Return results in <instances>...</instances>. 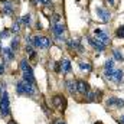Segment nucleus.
Segmentation results:
<instances>
[{
	"mask_svg": "<svg viewBox=\"0 0 124 124\" xmlns=\"http://www.w3.org/2000/svg\"><path fill=\"white\" fill-rule=\"evenodd\" d=\"M88 42H90V45L93 46L94 49L98 51V52H102V51L105 49V45H102L101 42H98L95 38H91V36H90V38H88Z\"/></svg>",
	"mask_w": 124,
	"mask_h": 124,
	"instance_id": "8",
	"label": "nucleus"
},
{
	"mask_svg": "<svg viewBox=\"0 0 124 124\" xmlns=\"http://www.w3.org/2000/svg\"><path fill=\"white\" fill-rule=\"evenodd\" d=\"M66 88H68V91H69L71 94H75L77 93V82L68 81V82H66Z\"/></svg>",
	"mask_w": 124,
	"mask_h": 124,
	"instance_id": "16",
	"label": "nucleus"
},
{
	"mask_svg": "<svg viewBox=\"0 0 124 124\" xmlns=\"http://www.w3.org/2000/svg\"><path fill=\"white\" fill-rule=\"evenodd\" d=\"M118 123H120V124H124V114L120 117V118H118Z\"/></svg>",
	"mask_w": 124,
	"mask_h": 124,
	"instance_id": "30",
	"label": "nucleus"
},
{
	"mask_svg": "<svg viewBox=\"0 0 124 124\" xmlns=\"http://www.w3.org/2000/svg\"><path fill=\"white\" fill-rule=\"evenodd\" d=\"M33 3L35 4H40V6H46V7H49L52 4L51 0H33Z\"/></svg>",
	"mask_w": 124,
	"mask_h": 124,
	"instance_id": "17",
	"label": "nucleus"
},
{
	"mask_svg": "<svg viewBox=\"0 0 124 124\" xmlns=\"http://www.w3.org/2000/svg\"><path fill=\"white\" fill-rule=\"evenodd\" d=\"M52 102H54L58 108H62V104L65 105V101H63L62 95H55V97H54V100H52Z\"/></svg>",
	"mask_w": 124,
	"mask_h": 124,
	"instance_id": "13",
	"label": "nucleus"
},
{
	"mask_svg": "<svg viewBox=\"0 0 124 124\" xmlns=\"http://www.w3.org/2000/svg\"><path fill=\"white\" fill-rule=\"evenodd\" d=\"M59 63H61V72L62 74H68L71 71V62L68 61V59H63Z\"/></svg>",
	"mask_w": 124,
	"mask_h": 124,
	"instance_id": "10",
	"label": "nucleus"
},
{
	"mask_svg": "<svg viewBox=\"0 0 124 124\" xmlns=\"http://www.w3.org/2000/svg\"><path fill=\"white\" fill-rule=\"evenodd\" d=\"M4 68H6V65H4V62H3V63L0 65V75L3 74V71H4Z\"/></svg>",
	"mask_w": 124,
	"mask_h": 124,
	"instance_id": "28",
	"label": "nucleus"
},
{
	"mask_svg": "<svg viewBox=\"0 0 124 124\" xmlns=\"http://www.w3.org/2000/svg\"><path fill=\"white\" fill-rule=\"evenodd\" d=\"M116 35H117L118 38H124V26H121V28H118V29L116 31Z\"/></svg>",
	"mask_w": 124,
	"mask_h": 124,
	"instance_id": "24",
	"label": "nucleus"
},
{
	"mask_svg": "<svg viewBox=\"0 0 124 124\" xmlns=\"http://www.w3.org/2000/svg\"><path fill=\"white\" fill-rule=\"evenodd\" d=\"M123 75H124V72L121 71V69H116L114 74H113V77H111V81H114V82H120V81L123 79Z\"/></svg>",
	"mask_w": 124,
	"mask_h": 124,
	"instance_id": "12",
	"label": "nucleus"
},
{
	"mask_svg": "<svg viewBox=\"0 0 124 124\" xmlns=\"http://www.w3.org/2000/svg\"><path fill=\"white\" fill-rule=\"evenodd\" d=\"M95 12H97V16H100V19H101L102 22H108V20L111 19V13H110L108 9H105V7H98Z\"/></svg>",
	"mask_w": 124,
	"mask_h": 124,
	"instance_id": "6",
	"label": "nucleus"
},
{
	"mask_svg": "<svg viewBox=\"0 0 124 124\" xmlns=\"http://www.w3.org/2000/svg\"><path fill=\"white\" fill-rule=\"evenodd\" d=\"M94 100H95V93L88 91V93H87V101H94Z\"/></svg>",
	"mask_w": 124,
	"mask_h": 124,
	"instance_id": "26",
	"label": "nucleus"
},
{
	"mask_svg": "<svg viewBox=\"0 0 124 124\" xmlns=\"http://www.w3.org/2000/svg\"><path fill=\"white\" fill-rule=\"evenodd\" d=\"M113 54H114L116 59H120V61H123V59H124V58H123V55H121V54H120V52H118L117 49H114V51H113Z\"/></svg>",
	"mask_w": 124,
	"mask_h": 124,
	"instance_id": "27",
	"label": "nucleus"
},
{
	"mask_svg": "<svg viewBox=\"0 0 124 124\" xmlns=\"http://www.w3.org/2000/svg\"><path fill=\"white\" fill-rule=\"evenodd\" d=\"M12 49H17L19 48V38H15L13 40H12V46H10Z\"/></svg>",
	"mask_w": 124,
	"mask_h": 124,
	"instance_id": "21",
	"label": "nucleus"
},
{
	"mask_svg": "<svg viewBox=\"0 0 124 124\" xmlns=\"http://www.w3.org/2000/svg\"><path fill=\"white\" fill-rule=\"evenodd\" d=\"M114 68V61L113 59H108L105 62V69H113Z\"/></svg>",
	"mask_w": 124,
	"mask_h": 124,
	"instance_id": "23",
	"label": "nucleus"
},
{
	"mask_svg": "<svg viewBox=\"0 0 124 124\" xmlns=\"http://www.w3.org/2000/svg\"><path fill=\"white\" fill-rule=\"evenodd\" d=\"M16 91L20 95H33L35 94V85L28 84L25 81H19L16 84Z\"/></svg>",
	"mask_w": 124,
	"mask_h": 124,
	"instance_id": "1",
	"label": "nucleus"
},
{
	"mask_svg": "<svg viewBox=\"0 0 124 124\" xmlns=\"http://www.w3.org/2000/svg\"><path fill=\"white\" fill-rule=\"evenodd\" d=\"M114 71H116L114 68H113V69H105V71H104V75H105L107 78H110V79H111V77H113V74H114Z\"/></svg>",
	"mask_w": 124,
	"mask_h": 124,
	"instance_id": "22",
	"label": "nucleus"
},
{
	"mask_svg": "<svg viewBox=\"0 0 124 124\" xmlns=\"http://www.w3.org/2000/svg\"><path fill=\"white\" fill-rule=\"evenodd\" d=\"M78 65H79V68H81L82 71H88V72H90V71L93 69V65H91L90 62H87V61H79Z\"/></svg>",
	"mask_w": 124,
	"mask_h": 124,
	"instance_id": "14",
	"label": "nucleus"
},
{
	"mask_svg": "<svg viewBox=\"0 0 124 124\" xmlns=\"http://www.w3.org/2000/svg\"><path fill=\"white\" fill-rule=\"evenodd\" d=\"M94 35H95V39H97L98 42H101L102 45H108V43H110V36H108V33L100 31V29H95V31H94Z\"/></svg>",
	"mask_w": 124,
	"mask_h": 124,
	"instance_id": "5",
	"label": "nucleus"
},
{
	"mask_svg": "<svg viewBox=\"0 0 124 124\" xmlns=\"http://www.w3.org/2000/svg\"><path fill=\"white\" fill-rule=\"evenodd\" d=\"M54 22H59V15H54Z\"/></svg>",
	"mask_w": 124,
	"mask_h": 124,
	"instance_id": "29",
	"label": "nucleus"
},
{
	"mask_svg": "<svg viewBox=\"0 0 124 124\" xmlns=\"http://www.w3.org/2000/svg\"><path fill=\"white\" fill-rule=\"evenodd\" d=\"M95 124H102V123H95Z\"/></svg>",
	"mask_w": 124,
	"mask_h": 124,
	"instance_id": "34",
	"label": "nucleus"
},
{
	"mask_svg": "<svg viewBox=\"0 0 124 124\" xmlns=\"http://www.w3.org/2000/svg\"><path fill=\"white\" fill-rule=\"evenodd\" d=\"M32 43H33L36 48H39V49H48L52 42H51V39L46 38V36H33V38H32Z\"/></svg>",
	"mask_w": 124,
	"mask_h": 124,
	"instance_id": "3",
	"label": "nucleus"
},
{
	"mask_svg": "<svg viewBox=\"0 0 124 124\" xmlns=\"http://www.w3.org/2000/svg\"><path fill=\"white\" fill-rule=\"evenodd\" d=\"M105 105L108 108H121V107H124V100L118 98V97H110L105 101Z\"/></svg>",
	"mask_w": 124,
	"mask_h": 124,
	"instance_id": "4",
	"label": "nucleus"
},
{
	"mask_svg": "<svg viewBox=\"0 0 124 124\" xmlns=\"http://www.w3.org/2000/svg\"><path fill=\"white\" fill-rule=\"evenodd\" d=\"M1 94H3V84H0V98H1Z\"/></svg>",
	"mask_w": 124,
	"mask_h": 124,
	"instance_id": "31",
	"label": "nucleus"
},
{
	"mask_svg": "<svg viewBox=\"0 0 124 124\" xmlns=\"http://www.w3.org/2000/svg\"><path fill=\"white\" fill-rule=\"evenodd\" d=\"M52 32H54V35H55L56 38L63 36V33H65V25H62V23H55L54 28H52Z\"/></svg>",
	"mask_w": 124,
	"mask_h": 124,
	"instance_id": "9",
	"label": "nucleus"
},
{
	"mask_svg": "<svg viewBox=\"0 0 124 124\" xmlns=\"http://www.w3.org/2000/svg\"><path fill=\"white\" fill-rule=\"evenodd\" d=\"M107 1H108V4H111V6H116V4H114V0H107Z\"/></svg>",
	"mask_w": 124,
	"mask_h": 124,
	"instance_id": "32",
	"label": "nucleus"
},
{
	"mask_svg": "<svg viewBox=\"0 0 124 124\" xmlns=\"http://www.w3.org/2000/svg\"><path fill=\"white\" fill-rule=\"evenodd\" d=\"M3 54H4L6 59H9V61H12V59L15 58V54H13V49H12V48H4V49H3Z\"/></svg>",
	"mask_w": 124,
	"mask_h": 124,
	"instance_id": "15",
	"label": "nucleus"
},
{
	"mask_svg": "<svg viewBox=\"0 0 124 124\" xmlns=\"http://www.w3.org/2000/svg\"><path fill=\"white\" fill-rule=\"evenodd\" d=\"M0 114L3 117H7L10 114V102H9V94L4 93L1 94V98H0Z\"/></svg>",
	"mask_w": 124,
	"mask_h": 124,
	"instance_id": "2",
	"label": "nucleus"
},
{
	"mask_svg": "<svg viewBox=\"0 0 124 124\" xmlns=\"http://www.w3.org/2000/svg\"><path fill=\"white\" fill-rule=\"evenodd\" d=\"M26 54H28L31 58L35 56V52H33V48H32V46H28V45H26Z\"/></svg>",
	"mask_w": 124,
	"mask_h": 124,
	"instance_id": "25",
	"label": "nucleus"
},
{
	"mask_svg": "<svg viewBox=\"0 0 124 124\" xmlns=\"http://www.w3.org/2000/svg\"><path fill=\"white\" fill-rule=\"evenodd\" d=\"M77 91L79 94H85L90 91V84L87 82V81H82V79H79V81H77Z\"/></svg>",
	"mask_w": 124,
	"mask_h": 124,
	"instance_id": "7",
	"label": "nucleus"
},
{
	"mask_svg": "<svg viewBox=\"0 0 124 124\" xmlns=\"http://www.w3.org/2000/svg\"><path fill=\"white\" fill-rule=\"evenodd\" d=\"M55 124H65V123H63V121H56Z\"/></svg>",
	"mask_w": 124,
	"mask_h": 124,
	"instance_id": "33",
	"label": "nucleus"
},
{
	"mask_svg": "<svg viewBox=\"0 0 124 124\" xmlns=\"http://www.w3.org/2000/svg\"><path fill=\"white\" fill-rule=\"evenodd\" d=\"M20 23H22L20 20H16V22H15V25H13V28H12V32H13V33H17V32L20 31Z\"/></svg>",
	"mask_w": 124,
	"mask_h": 124,
	"instance_id": "19",
	"label": "nucleus"
},
{
	"mask_svg": "<svg viewBox=\"0 0 124 124\" xmlns=\"http://www.w3.org/2000/svg\"><path fill=\"white\" fill-rule=\"evenodd\" d=\"M68 45H69V48H72V49H77L78 52H84V51H82V46H81V43L78 42V39H72V40H69V42H68Z\"/></svg>",
	"mask_w": 124,
	"mask_h": 124,
	"instance_id": "11",
	"label": "nucleus"
},
{
	"mask_svg": "<svg viewBox=\"0 0 124 124\" xmlns=\"http://www.w3.org/2000/svg\"><path fill=\"white\" fill-rule=\"evenodd\" d=\"M31 20H32V16L29 15V13H28V15H25V16L20 19V22H22L25 26H26V25H29V23H31Z\"/></svg>",
	"mask_w": 124,
	"mask_h": 124,
	"instance_id": "18",
	"label": "nucleus"
},
{
	"mask_svg": "<svg viewBox=\"0 0 124 124\" xmlns=\"http://www.w3.org/2000/svg\"><path fill=\"white\" fill-rule=\"evenodd\" d=\"M3 12H4V15H12L13 9H12V6H10L9 3H6V4H4V9H3Z\"/></svg>",
	"mask_w": 124,
	"mask_h": 124,
	"instance_id": "20",
	"label": "nucleus"
}]
</instances>
